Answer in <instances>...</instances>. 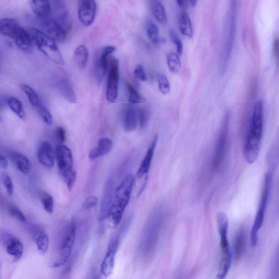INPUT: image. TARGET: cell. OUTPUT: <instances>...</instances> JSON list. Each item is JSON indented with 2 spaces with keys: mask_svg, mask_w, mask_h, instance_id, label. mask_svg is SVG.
<instances>
[{
  "mask_svg": "<svg viewBox=\"0 0 279 279\" xmlns=\"http://www.w3.org/2000/svg\"><path fill=\"white\" fill-rule=\"evenodd\" d=\"M246 244V234L241 230L235 237L234 241V255L235 259L239 260L242 256Z\"/></svg>",
  "mask_w": 279,
  "mask_h": 279,
  "instance_id": "83f0119b",
  "label": "cell"
},
{
  "mask_svg": "<svg viewBox=\"0 0 279 279\" xmlns=\"http://www.w3.org/2000/svg\"><path fill=\"white\" fill-rule=\"evenodd\" d=\"M176 3L182 9H187L188 6L189 0H176Z\"/></svg>",
  "mask_w": 279,
  "mask_h": 279,
  "instance_id": "bcb514c9",
  "label": "cell"
},
{
  "mask_svg": "<svg viewBox=\"0 0 279 279\" xmlns=\"http://www.w3.org/2000/svg\"><path fill=\"white\" fill-rule=\"evenodd\" d=\"M126 87L128 92L129 102L132 104L140 103L141 101V97L137 90L128 82L126 83Z\"/></svg>",
  "mask_w": 279,
  "mask_h": 279,
  "instance_id": "74e56055",
  "label": "cell"
},
{
  "mask_svg": "<svg viewBox=\"0 0 279 279\" xmlns=\"http://www.w3.org/2000/svg\"><path fill=\"white\" fill-rule=\"evenodd\" d=\"M166 61L168 69L171 73H177L180 72L181 69V61L178 54L174 52L168 54Z\"/></svg>",
  "mask_w": 279,
  "mask_h": 279,
  "instance_id": "1f68e13d",
  "label": "cell"
},
{
  "mask_svg": "<svg viewBox=\"0 0 279 279\" xmlns=\"http://www.w3.org/2000/svg\"><path fill=\"white\" fill-rule=\"evenodd\" d=\"M158 135H155L153 141L148 148L147 153L140 165L137 172L138 179L145 178L150 170L152 160L155 154V152L158 141Z\"/></svg>",
  "mask_w": 279,
  "mask_h": 279,
  "instance_id": "d6986e66",
  "label": "cell"
},
{
  "mask_svg": "<svg viewBox=\"0 0 279 279\" xmlns=\"http://www.w3.org/2000/svg\"><path fill=\"white\" fill-rule=\"evenodd\" d=\"M56 137L57 141L60 142L61 144L66 140V134L65 130L63 128L60 127V126H59V127L56 128Z\"/></svg>",
  "mask_w": 279,
  "mask_h": 279,
  "instance_id": "f6af8a7d",
  "label": "cell"
},
{
  "mask_svg": "<svg viewBox=\"0 0 279 279\" xmlns=\"http://www.w3.org/2000/svg\"><path fill=\"white\" fill-rule=\"evenodd\" d=\"M98 203V199L95 196H90L87 198L82 204L84 210H89L96 207Z\"/></svg>",
  "mask_w": 279,
  "mask_h": 279,
  "instance_id": "ee69618b",
  "label": "cell"
},
{
  "mask_svg": "<svg viewBox=\"0 0 279 279\" xmlns=\"http://www.w3.org/2000/svg\"><path fill=\"white\" fill-rule=\"evenodd\" d=\"M2 241L8 254L13 257L14 261H18L22 258L24 249L23 243L19 240L6 233L2 235Z\"/></svg>",
  "mask_w": 279,
  "mask_h": 279,
  "instance_id": "2e32d148",
  "label": "cell"
},
{
  "mask_svg": "<svg viewBox=\"0 0 279 279\" xmlns=\"http://www.w3.org/2000/svg\"><path fill=\"white\" fill-rule=\"evenodd\" d=\"M114 192L113 183L111 181H109L106 184L103 197L101 201L98 216V220L100 222H103L109 217H111Z\"/></svg>",
  "mask_w": 279,
  "mask_h": 279,
  "instance_id": "9a60e30c",
  "label": "cell"
},
{
  "mask_svg": "<svg viewBox=\"0 0 279 279\" xmlns=\"http://www.w3.org/2000/svg\"><path fill=\"white\" fill-rule=\"evenodd\" d=\"M217 225L220 235V247L221 250V260L218 270L217 278L226 277L231 267L232 255L228 240L229 219L225 213L219 212L217 216Z\"/></svg>",
  "mask_w": 279,
  "mask_h": 279,
  "instance_id": "7a4b0ae2",
  "label": "cell"
},
{
  "mask_svg": "<svg viewBox=\"0 0 279 279\" xmlns=\"http://www.w3.org/2000/svg\"><path fill=\"white\" fill-rule=\"evenodd\" d=\"M170 36L171 40L176 47L177 53L180 56L181 55L183 50V46L181 39L173 31H170Z\"/></svg>",
  "mask_w": 279,
  "mask_h": 279,
  "instance_id": "60d3db41",
  "label": "cell"
},
{
  "mask_svg": "<svg viewBox=\"0 0 279 279\" xmlns=\"http://www.w3.org/2000/svg\"><path fill=\"white\" fill-rule=\"evenodd\" d=\"M139 124L140 128H144L149 120V113L145 108L138 109Z\"/></svg>",
  "mask_w": 279,
  "mask_h": 279,
  "instance_id": "ab89813d",
  "label": "cell"
},
{
  "mask_svg": "<svg viewBox=\"0 0 279 279\" xmlns=\"http://www.w3.org/2000/svg\"><path fill=\"white\" fill-rule=\"evenodd\" d=\"M89 58L88 49L84 46H79L75 50L74 59L76 63L81 69L87 66Z\"/></svg>",
  "mask_w": 279,
  "mask_h": 279,
  "instance_id": "f1b7e54d",
  "label": "cell"
},
{
  "mask_svg": "<svg viewBox=\"0 0 279 279\" xmlns=\"http://www.w3.org/2000/svg\"><path fill=\"white\" fill-rule=\"evenodd\" d=\"M42 206L46 212L52 214L54 210V200L53 197L46 191H41L39 196Z\"/></svg>",
  "mask_w": 279,
  "mask_h": 279,
  "instance_id": "d6a6232c",
  "label": "cell"
},
{
  "mask_svg": "<svg viewBox=\"0 0 279 279\" xmlns=\"http://www.w3.org/2000/svg\"><path fill=\"white\" fill-rule=\"evenodd\" d=\"M134 75L135 78L141 81H146L147 80L146 72L141 65H138L135 68Z\"/></svg>",
  "mask_w": 279,
  "mask_h": 279,
  "instance_id": "7bdbcfd3",
  "label": "cell"
},
{
  "mask_svg": "<svg viewBox=\"0 0 279 279\" xmlns=\"http://www.w3.org/2000/svg\"><path fill=\"white\" fill-rule=\"evenodd\" d=\"M116 48L114 46H108L101 52L96 63V73L98 81L103 79L109 68V57L115 52Z\"/></svg>",
  "mask_w": 279,
  "mask_h": 279,
  "instance_id": "ffe728a7",
  "label": "cell"
},
{
  "mask_svg": "<svg viewBox=\"0 0 279 279\" xmlns=\"http://www.w3.org/2000/svg\"><path fill=\"white\" fill-rule=\"evenodd\" d=\"M13 164L18 170L24 174H28L31 170V164L29 159L19 152L10 151L8 153Z\"/></svg>",
  "mask_w": 279,
  "mask_h": 279,
  "instance_id": "603a6c76",
  "label": "cell"
},
{
  "mask_svg": "<svg viewBox=\"0 0 279 279\" xmlns=\"http://www.w3.org/2000/svg\"><path fill=\"white\" fill-rule=\"evenodd\" d=\"M109 73L106 88V99L114 103L118 97V84L120 78V63L117 58H110Z\"/></svg>",
  "mask_w": 279,
  "mask_h": 279,
  "instance_id": "8fae6325",
  "label": "cell"
},
{
  "mask_svg": "<svg viewBox=\"0 0 279 279\" xmlns=\"http://www.w3.org/2000/svg\"><path fill=\"white\" fill-rule=\"evenodd\" d=\"M0 32L11 38L15 46L24 52H32L33 40L30 32L20 26L16 20L4 18L0 20Z\"/></svg>",
  "mask_w": 279,
  "mask_h": 279,
  "instance_id": "277c9868",
  "label": "cell"
},
{
  "mask_svg": "<svg viewBox=\"0 0 279 279\" xmlns=\"http://www.w3.org/2000/svg\"><path fill=\"white\" fill-rule=\"evenodd\" d=\"M38 19L40 31L45 35L55 41L62 42L66 40V32L60 24L49 16Z\"/></svg>",
  "mask_w": 279,
  "mask_h": 279,
  "instance_id": "7c38bea8",
  "label": "cell"
},
{
  "mask_svg": "<svg viewBox=\"0 0 279 279\" xmlns=\"http://www.w3.org/2000/svg\"><path fill=\"white\" fill-rule=\"evenodd\" d=\"M39 162L48 168L54 167L55 163L56 154L53 148L47 141L40 143L37 153Z\"/></svg>",
  "mask_w": 279,
  "mask_h": 279,
  "instance_id": "ac0fdd59",
  "label": "cell"
},
{
  "mask_svg": "<svg viewBox=\"0 0 279 279\" xmlns=\"http://www.w3.org/2000/svg\"><path fill=\"white\" fill-rule=\"evenodd\" d=\"M122 123L123 128L126 132H132L136 130L139 123L138 109L134 104L126 105L123 111Z\"/></svg>",
  "mask_w": 279,
  "mask_h": 279,
  "instance_id": "e0dca14e",
  "label": "cell"
},
{
  "mask_svg": "<svg viewBox=\"0 0 279 279\" xmlns=\"http://www.w3.org/2000/svg\"><path fill=\"white\" fill-rule=\"evenodd\" d=\"M267 159L270 165H275L279 161V126L268 151Z\"/></svg>",
  "mask_w": 279,
  "mask_h": 279,
  "instance_id": "484cf974",
  "label": "cell"
},
{
  "mask_svg": "<svg viewBox=\"0 0 279 279\" xmlns=\"http://www.w3.org/2000/svg\"><path fill=\"white\" fill-rule=\"evenodd\" d=\"M0 166L3 169H6L8 167V160L6 157L3 155L0 156Z\"/></svg>",
  "mask_w": 279,
  "mask_h": 279,
  "instance_id": "7dc6e473",
  "label": "cell"
},
{
  "mask_svg": "<svg viewBox=\"0 0 279 279\" xmlns=\"http://www.w3.org/2000/svg\"><path fill=\"white\" fill-rule=\"evenodd\" d=\"M31 8L38 18H45L50 14L52 5L50 0H31Z\"/></svg>",
  "mask_w": 279,
  "mask_h": 279,
  "instance_id": "cb8c5ba5",
  "label": "cell"
},
{
  "mask_svg": "<svg viewBox=\"0 0 279 279\" xmlns=\"http://www.w3.org/2000/svg\"><path fill=\"white\" fill-rule=\"evenodd\" d=\"M264 124V102L263 100H259L253 106L248 131L243 145V157L248 164L254 163L259 157L263 138Z\"/></svg>",
  "mask_w": 279,
  "mask_h": 279,
  "instance_id": "6da1fadb",
  "label": "cell"
},
{
  "mask_svg": "<svg viewBox=\"0 0 279 279\" xmlns=\"http://www.w3.org/2000/svg\"><path fill=\"white\" fill-rule=\"evenodd\" d=\"M179 29L182 35L189 38L193 35V30L190 19L188 14L182 12L179 18Z\"/></svg>",
  "mask_w": 279,
  "mask_h": 279,
  "instance_id": "4316f807",
  "label": "cell"
},
{
  "mask_svg": "<svg viewBox=\"0 0 279 279\" xmlns=\"http://www.w3.org/2000/svg\"><path fill=\"white\" fill-rule=\"evenodd\" d=\"M8 212L10 214L13 218L18 220L21 222L26 221V217L24 216L20 209L16 206L10 205L8 207Z\"/></svg>",
  "mask_w": 279,
  "mask_h": 279,
  "instance_id": "f35d334b",
  "label": "cell"
},
{
  "mask_svg": "<svg viewBox=\"0 0 279 279\" xmlns=\"http://www.w3.org/2000/svg\"><path fill=\"white\" fill-rule=\"evenodd\" d=\"M159 90L163 95H166L170 91V84L166 76L162 73L157 75Z\"/></svg>",
  "mask_w": 279,
  "mask_h": 279,
  "instance_id": "d590c367",
  "label": "cell"
},
{
  "mask_svg": "<svg viewBox=\"0 0 279 279\" xmlns=\"http://www.w3.org/2000/svg\"><path fill=\"white\" fill-rule=\"evenodd\" d=\"M6 103L11 111L18 116L20 120H26V114L21 101L15 97H11L6 100Z\"/></svg>",
  "mask_w": 279,
  "mask_h": 279,
  "instance_id": "f546056e",
  "label": "cell"
},
{
  "mask_svg": "<svg viewBox=\"0 0 279 279\" xmlns=\"http://www.w3.org/2000/svg\"><path fill=\"white\" fill-rule=\"evenodd\" d=\"M2 181L8 195L12 196L14 192V186L11 177L4 174L3 176Z\"/></svg>",
  "mask_w": 279,
  "mask_h": 279,
  "instance_id": "b9f144b4",
  "label": "cell"
},
{
  "mask_svg": "<svg viewBox=\"0 0 279 279\" xmlns=\"http://www.w3.org/2000/svg\"><path fill=\"white\" fill-rule=\"evenodd\" d=\"M146 30L147 36L152 43L155 45L160 43L159 30L156 25L153 23H149L147 25Z\"/></svg>",
  "mask_w": 279,
  "mask_h": 279,
  "instance_id": "8d00e7d4",
  "label": "cell"
},
{
  "mask_svg": "<svg viewBox=\"0 0 279 279\" xmlns=\"http://www.w3.org/2000/svg\"><path fill=\"white\" fill-rule=\"evenodd\" d=\"M162 217L156 213L150 219L145 230L143 232L140 243V253L147 257L150 256L156 248L160 230H161Z\"/></svg>",
  "mask_w": 279,
  "mask_h": 279,
  "instance_id": "8992f818",
  "label": "cell"
},
{
  "mask_svg": "<svg viewBox=\"0 0 279 279\" xmlns=\"http://www.w3.org/2000/svg\"><path fill=\"white\" fill-rule=\"evenodd\" d=\"M32 238L35 242L38 251L45 255L49 247V238L46 232L38 228H33L31 231Z\"/></svg>",
  "mask_w": 279,
  "mask_h": 279,
  "instance_id": "44dd1931",
  "label": "cell"
},
{
  "mask_svg": "<svg viewBox=\"0 0 279 279\" xmlns=\"http://www.w3.org/2000/svg\"><path fill=\"white\" fill-rule=\"evenodd\" d=\"M38 113L45 122L49 126H51L53 123V118L52 114H50L48 109L42 103L41 101L40 104L35 108Z\"/></svg>",
  "mask_w": 279,
  "mask_h": 279,
  "instance_id": "e575fe53",
  "label": "cell"
},
{
  "mask_svg": "<svg viewBox=\"0 0 279 279\" xmlns=\"http://www.w3.org/2000/svg\"><path fill=\"white\" fill-rule=\"evenodd\" d=\"M151 10L155 18L160 24L165 25L167 23L165 8L160 0H149Z\"/></svg>",
  "mask_w": 279,
  "mask_h": 279,
  "instance_id": "d4e9b609",
  "label": "cell"
},
{
  "mask_svg": "<svg viewBox=\"0 0 279 279\" xmlns=\"http://www.w3.org/2000/svg\"><path fill=\"white\" fill-rule=\"evenodd\" d=\"M273 173L271 171H268L266 173L264 177L263 189H262L261 191L257 212L251 230L250 241L252 247L257 246L259 232L263 225L269 196L270 185H271Z\"/></svg>",
  "mask_w": 279,
  "mask_h": 279,
  "instance_id": "5b68a950",
  "label": "cell"
},
{
  "mask_svg": "<svg viewBox=\"0 0 279 279\" xmlns=\"http://www.w3.org/2000/svg\"><path fill=\"white\" fill-rule=\"evenodd\" d=\"M135 182L133 175L126 176L114 192L111 217L115 227L121 221L123 213L131 197Z\"/></svg>",
  "mask_w": 279,
  "mask_h": 279,
  "instance_id": "3957f363",
  "label": "cell"
},
{
  "mask_svg": "<svg viewBox=\"0 0 279 279\" xmlns=\"http://www.w3.org/2000/svg\"><path fill=\"white\" fill-rule=\"evenodd\" d=\"M56 159L59 172L71 191L77 179V173L73 170V157L71 150L66 146L59 145L55 150Z\"/></svg>",
  "mask_w": 279,
  "mask_h": 279,
  "instance_id": "52a82bcc",
  "label": "cell"
},
{
  "mask_svg": "<svg viewBox=\"0 0 279 279\" xmlns=\"http://www.w3.org/2000/svg\"><path fill=\"white\" fill-rule=\"evenodd\" d=\"M95 0H80L78 17L82 25L89 27L94 22L97 13Z\"/></svg>",
  "mask_w": 279,
  "mask_h": 279,
  "instance_id": "5bb4252c",
  "label": "cell"
},
{
  "mask_svg": "<svg viewBox=\"0 0 279 279\" xmlns=\"http://www.w3.org/2000/svg\"><path fill=\"white\" fill-rule=\"evenodd\" d=\"M120 243V235H116L109 244L106 254L100 267V272L105 277L111 275L115 266V259Z\"/></svg>",
  "mask_w": 279,
  "mask_h": 279,
  "instance_id": "4fadbf2b",
  "label": "cell"
},
{
  "mask_svg": "<svg viewBox=\"0 0 279 279\" xmlns=\"http://www.w3.org/2000/svg\"><path fill=\"white\" fill-rule=\"evenodd\" d=\"M29 32L33 41L42 53L56 64H64L62 55L55 41L37 28L31 29Z\"/></svg>",
  "mask_w": 279,
  "mask_h": 279,
  "instance_id": "ba28073f",
  "label": "cell"
},
{
  "mask_svg": "<svg viewBox=\"0 0 279 279\" xmlns=\"http://www.w3.org/2000/svg\"><path fill=\"white\" fill-rule=\"evenodd\" d=\"M113 148V141L108 138L99 139L96 147L91 150L89 157L91 160H95L109 153Z\"/></svg>",
  "mask_w": 279,
  "mask_h": 279,
  "instance_id": "7402d4cb",
  "label": "cell"
},
{
  "mask_svg": "<svg viewBox=\"0 0 279 279\" xmlns=\"http://www.w3.org/2000/svg\"><path fill=\"white\" fill-rule=\"evenodd\" d=\"M189 2L192 7H194L197 5L198 0H189Z\"/></svg>",
  "mask_w": 279,
  "mask_h": 279,
  "instance_id": "c3c4849f",
  "label": "cell"
},
{
  "mask_svg": "<svg viewBox=\"0 0 279 279\" xmlns=\"http://www.w3.org/2000/svg\"><path fill=\"white\" fill-rule=\"evenodd\" d=\"M57 88L61 94L72 103L76 101V97L71 83L66 79H61L57 83Z\"/></svg>",
  "mask_w": 279,
  "mask_h": 279,
  "instance_id": "4dcf8cb0",
  "label": "cell"
},
{
  "mask_svg": "<svg viewBox=\"0 0 279 279\" xmlns=\"http://www.w3.org/2000/svg\"><path fill=\"white\" fill-rule=\"evenodd\" d=\"M230 115L229 112H226L221 129L219 133L217 144L212 162L213 170H217L224 161L229 140V130Z\"/></svg>",
  "mask_w": 279,
  "mask_h": 279,
  "instance_id": "9c48e42d",
  "label": "cell"
},
{
  "mask_svg": "<svg viewBox=\"0 0 279 279\" xmlns=\"http://www.w3.org/2000/svg\"><path fill=\"white\" fill-rule=\"evenodd\" d=\"M22 91L27 95L30 103L34 107L36 108L41 102L37 92L27 84L23 83L21 85Z\"/></svg>",
  "mask_w": 279,
  "mask_h": 279,
  "instance_id": "836d02e7",
  "label": "cell"
},
{
  "mask_svg": "<svg viewBox=\"0 0 279 279\" xmlns=\"http://www.w3.org/2000/svg\"><path fill=\"white\" fill-rule=\"evenodd\" d=\"M77 234V224L73 220L67 226L58 250V259L52 266L53 268L61 267L69 259L73 250Z\"/></svg>",
  "mask_w": 279,
  "mask_h": 279,
  "instance_id": "30bf717a",
  "label": "cell"
}]
</instances>
